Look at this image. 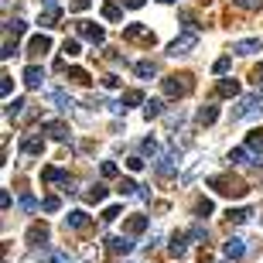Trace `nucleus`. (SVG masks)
<instances>
[{
  "instance_id": "nucleus-48",
  "label": "nucleus",
  "mask_w": 263,
  "mask_h": 263,
  "mask_svg": "<svg viewBox=\"0 0 263 263\" xmlns=\"http://www.w3.org/2000/svg\"><path fill=\"white\" fill-rule=\"evenodd\" d=\"M127 167L130 171H144V157H127Z\"/></svg>"
},
{
  "instance_id": "nucleus-4",
  "label": "nucleus",
  "mask_w": 263,
  "mask_h": 263,
  "mask_svg": "<svg viewBox=\"0 0 263 263\" xmlns=\"http://www.w3.org/2000/svg\"><path fill=\"white\" fill-rule=\"evenodd\" d=\"M195 48H198V31L192 28V31H181V34L167 45V55L178 59V55H188V51H195Z\"/></svg>"
},
{
  "instance_id": "nucleus-27",
  "label": "nucleus",
  "mask_w": 263,
  "mask_h": 263,
  "mask_svg": "<svg viewBox=\"0 0 263 263\" xmlns=\"http://www.w3.org/2000/svg\"><path fill=\"white\" fill-rule=\"evenodd\" d=\"M246 151H250V154H253V157H260V154H256V151H263V130H253V134H250V137H246Z\"/></svg>"
},
{
  "instance_id": "nucleus-14",
  "label": "nucleus",
  "mask_w": 263,
  "mask_h": 263,
  "mask_svg": "<svg viewBox=\"0 0 263 263\" xmlns=\"http://www.w3.org/2000/svg\"><path fill=\"white\" fill-rule=\"evenodd\" d=\"M41 181H45V185H72V178H68V171H62V167H45V171H41Z\"/></svg>"
},
{
  "instance_id": "nucleus-7",
  "label": "nucleus",
  "mask_w": 263,
  "mask_h": 263,
  "mask_svg": "<svg viewBox=\"0 0 263 263\" xmlns=\"http://www.w3.org/2000/svg\"><path fill=\"white\" fill-rule=\"evenodd\" d=\"M24 239H28V243L34 246V250H38V246H45V243L51 239V229H48L45 222H34V226L28 229V233H24Z\"/></svg>"
},
{
  "instance_id": "nucleus-31",
  "label": "nucleus",
  "mask_w": 263,
  "mask_h": 263,
  "mask_svg": "<svg viewBox=\"0 0 263 263\" xmlns=\"http://www.w3.org/2000/svg\"><path fill=\"white\" fill-rule=\"evenodd\" d=\"M212 209H215V205H212V198H198L192 212H195L198 219H209V215H212Z\"/></svg>"
},
{
  "instance_id": "nucleus-52",
  "label": "nucleus",
  "mask_w": 263,
  "mask_h": 263,
  "mask_svg": "<svg viewBox=\"0 0 263 263\" xmlns=\"http://www.w3.org/2000/svg\"><path fill=\"white\" fill-rule=\"evenodd\" d=\"M103 86H106V89H120V79L117 76H106V79H103Z\"/></svg>"
},
{
  "instance_id": "nucleus-16",
  "label": "nucleus",
  "mask_w": 263,
  "mask_h": 263,
  "mask_svg": "<svg viewBox=\"0 0 263 263\" xmlns=\"http://www.w3.org/2000/svg\"><path fill=\"white\" fill-rule=\"evenodd\" d=\"M256 51H263V41L260 38H243L233 45V55H256Z\"/></svg>"
},
{
  "instance_id": "nucleus-10",
  "label": "nucleus",
  "mask_w": 263,
  "mask_h": 263,
  "mask_svg": "<svg viewBox=\"0 0 263 263\" xmlns=\"http://www.w3.org/2000/svg\"><path fill=\"white\" fill-rule=\"evenodd\" d=\"M147 226H151V215H130L127 222H123V236H130V239H134V236L144 233Z\"/></svg>"
},
{
  "instance_id": "nucleus-6",
  "label": "nucleus",
  "mask_w": 263,
  "mask_h": 263,
  "mask_svg": "<svg viewBox=\"0 0 263 263\" xmlns=\"http://www.w3.org/2000/svg\"><path fill=\"white\" fill-rule=\"evenodd\" d=\"M76 28H79V34H82L86 41H92V45H106V28H103V24H92V21H79Z\"/></svg>"
},
{
  "instance_id": "nucleus-34",
  "label": "nucleus",
  "mask_w": 263,
  "mask_h": 263,
  "mask_svg": "<svg viewBox=\"0 0 263 263\" xmlns=\"http://www.w3.org/2000/svg\"><path fill=\"white\" fill-rule=\"evenodd\" d=\"M157 175H161V178L175 175V157H171V154H167V157H161V161H157Z\"/></svg>"
},
{
  "instance_id": "nucleus-33",
  "label": "nucleus",
  "mask_w": 263,
  "mask_h": 263,
  "mask_svg": "<svg viewBox=\"0 0 263 263\" xmlns=\"http://www.w3.org/2000/svg\"><path fill=\"white\" fill-rule=\"evenodd\" d=\"M21 212H38V209H41V202H38V198H34V195H28V192H24V195H21Z\"/></svg>"
},
{
  "instance_id": "nucleus-17",
  "label": "nucleus",
  "mask_w": 263,
  "mask_h": 263,
  "mask_svg": "<svg viewBox=\"0 0 263 263\" xmlns=\"http://www.w3.org/2000/svg\"><path fill=\"white\" fill-rule=\"evenodd\" d=\"M222 253L229 256V260H243V256H246V243H243V239H239V236H233V239H226Z\"/></svg>"
},
{
  "instance_id": "nucleus-3",
  "label": "nucleus",
  "mask_w": 263,
  "mask_h": 263,
  "mask_svg": "<svg viewBox=\"0 0 263 263\" xmlns=\"http://www.w3.org/2000/svg\"><path fill=\"white\" fill-rule=\"evenodd\" d=\"M263 106V92L256 89V92H246V96L236 99V109H233V123L236 120H246V117H253V113H260Z\"/></svg>"
},
{
  "instance_id": "nucleus-54",
  "label": "nucleus",
  "mask_w": 263,
  "mask_h": 263,
  "mask_svg": "<svg viewBox=\"0 0 263 263\" xmlns=\"http://www.w3.org/2000/svg\"><path fill=\"white\" fill-rule=\"evenodd\" d=\"M45 7H59V0H45Z\"/></svg>"
},
{
  "instance_id": "nucleus-37",
  "label": "nucleus",
  "mask_w": 263,
  "mask_h": 263,
  "mask_svg": "<svg viewBox=\"0 0 263 263\" xmlns=\"http://www.w3.org/2000/svg\"><path fill=\"white\" fill-rule=\"evenodd\" d=\"M229 68H233V55H222V59H215L212 72H215V76H226V72H229Z\"/></svg>"
},
{
  "instance_id": "nucleus-44",
  "label": "nucleus",
  "mask_w": 263,
  "mask_h": 263,
  "mask_svg": "<svg viewBox=\"0 0 263 263\" xmlns=\"http://www.w3.org/2000/svg\"><path fill=\"white\" fill-rule=\"evenodd\" d=\"M92 7V0H72L68 4V10H76V14H82V10H89Z\"/></svg>"
},
{
  "instance_id": "nucleus-22",
  "label": "nucleus",
  "mask_w": 263,
  "mask_h": 263,
  "mask_svg": "<svg viewBox=\"0 0 263 263\" xmlns=\"http://www.w3.org/2000/svg\"><path fill=\"white\" fill-rule=\"evenodd\" d=\"M28 51L31 55H45V51H51V38L48 34H34V38L28 41Z\"/></svg>"
},
{
  "instance_id": "nucleus-23",
  "label": "nucleus",
  "mask_w": 263,
  "mask_h": 263,
  "mask_svg": "<svg viewBox=\"0 0 263 263\" xmlns=\"http://www.w3.org/2000/svg\"><path fill=\"white\" fill-rule=\"evenodd\" d=\"M147 99H144V92H140V89H127V92H123V99H120V106L123 109H130V106H144Z\"/></svg>"
},
{
  "instance_id": "nucleus-32",
  "label": "nucleus",
  "mask_w": 263,
  "mask_h": 263,
  "mask_svg": "<svg viewBox=\"0 0 263 263\" xmlns=\"http://www.w3.org/2000/svg\"><path fill=\"white\" fill-rule=\"evenodd\" d=\"M117 192L120 195H140V185H137L134 178H123V181L117 185Z\"/></svg>"
},
{
  "instance_id": "nucleus-46",
  "label": "nucleus",
  "mask_w": 263,
  "mask_h": 263,
  "mask_svg": "<svg viewBox=\"0 0 263 263\" xmlns=\"http://www.w3.org/2000/svg\"><path fill=\"white\" fill-rule=\"evenodd\" d=\"M10 89H14V79H10V76H0V92H4V96H10Z\"/></svg>"
},
{
  "instance_id": "nucleus-20",
  "label": "nucleus",
  "mask_w": 263,
  "mask_h": 263,
  "mask_svg": "<svg viewBox=\"0 0 263 263\" xmlns=\"http://www.w3.org/2000/svg\"><path fill=\"white\" fill-rule=\"evenodd\" d=\"M89 226V215L82 212V209H76V212L65 215V229H72V233H79V229H86Z\"/></svg>"
},
{
  "instance_id": "nucleus-21",
  "label": "nucleus",
  "mask_w": 263,
  "mask_h": 263,
  "mask_svg": "<svg viewBox=\"0 0 263 263\" xmlns=\"http://www.w3.org/2000/svg\"><path fill=\"white\" fill-rule=\"evenodd\" d=\"M134 76H137V79H154V76H157V62H151V59L134 62Z\"/></svg>"
},
{
  "instance_id": "nucleus-50",
  "label": "nucleus",
  "mask_w": 263,
  "mask_h": 263,
  "mask_svg": "<svg viewBox=\"0 0 263 263\" xmlns=\"http://www.w3.org/2000/svg\"><path fill=\"white\" fill-rule=\"evenodd\" d=\"M10 205H14V198H10V192H0V209H4V212H7Z\"/></svg>"
},
{
  "instance_id": "nucleus-29",
  "label": "nucleus",
  "mask_w": 263,
  "mask_h": 263,
  "mask_svg": "<svg viewBox=\"0 0 263 263\" xmlns=\"http://www.w3.org/2000/svg\"><path fill=\"white\" fill-rule=\"evenodd\" d=\"M103 17L106 21H123V7L113 4V0H106V4H103Z\"/></svg>"
},
{
  "instance_id": "nucleus-12",
  "label": "nucleus",
  "mask_w": 263,
  "mask_h": 263,
  "mask_svg": "<svg viewBox=\"0 0 263 263\" xmlns=\"http://www.w3.org/2000/svg\"><path fill=\"white\" fill-rule=\"evenodd\" d=\"M59 21H62V7H45L38 14V24L45 31H51V28H59Z\"/></svg>"
},
{
  "instance_id": "nucleus-49",
  "label": "nucleus",
  "mask_w": 263,
  "mask_h": 263,
  "mask_svg": "<svg viewBox=\"0 0 263 263\" xmlns=\"http://www.w3.org/2000/svg\"><path fill=\"white\" fill-rule=\"evenodd\" d=\"M233 4H239V7H246V10H260V0H233Z\"/></svg>"
},
{
  "instance_id": "nucleus-39",
  "label": "nucleus",
  "mask_w": 263,
  "mask_h": 263,
  "mask_svg": "<svg viewBox=\"0 0 263 263\" xmlns=\"http://www.w3.org/2000/svg\"><path fill=\"white\" fill-rule=\"evenodd\" d=\"M120 215H123V209H120V205H106V209H103V222H117Z\"/></svg>"
},
{
  "instance_id": "nucleus-41",
  "label": "nucleus",
  "mask_w": 263,
  "mask_h": 263,
  "mask_svg": "<svg viewBox=\"0 0 263 263\" xmlns=\"http://www.w3.org/2000/svg\"><path fill=\"white\" fill-rule=\"evenodd\" d=\"M188 239H195V243H202V239H209V229H205V226H192V233H188Z\"/></svg>"
},
{
  "instance_id": "nucleus-51",
  "label": "nucleus",
  "mask_w": 263,
  "mask_h": 263,
  "mask_svg": "<svg viewBox=\"0 0 263 263\" xmlns=\"http://www.w3.org/2000/svg\"><path fill=\"white\" fill-rule=\"evenodd\" d=\"M120 4H123V7H130V10H140L147 0H120Z\"/></svg>"
},
{
  "instance_id": "nucleus-38",
  "label": "nucleus",
  "mask_w": 263,
  "mask_h": 263,
  "mask_svg": "<svg viewBox=\"0 0 263 263\" xmlns=\"http://www.w3.org/2000/svg\"><path fill=\"white\" fill-rule=\"evenodd\" d=\"M24 31H28V24H24V21H21V17L7 21V34H10V38H17V34H24Z\"/></svg>"
},
{
  "instance_id": "nucleus-19",
  "label": "nucleus",
  "mask_w": 263,
  "mask_h": 263,
  "mask_svg": "<svg viewBox=\"0 0 263 263\" xmlns=\"http://www.w3.org/2000/svg\"><path fill=\"white\" fill-rule=\"evenodd\" d=\"M167 253L175 256V260H185L188 256V236H171V243H167Z\"/></svg>"
},
{
  "instance_id": "nucleus-28",
  "label": "nucleus",
  "mask_w": 263,
  "mask_h": 263,
  "mask_svg": "<svg viewBox=\"0 0 263 263\" xmlns=\"http://www.w3.org/2000/svg\"><path fill=\"white\" fill-rule=\"evenodd\" d=\"M51 103H55V106H59L62 113H68V109L76 106V99H72V96H65L62 89H55V92H51Z\"/></svg>"
},
{
  "instance_id": "nucleus-43",
  "label": "nucleus",
  "mask_w": 263,
  "mask_h": 263,
  "mask_svg": "<svg viewBox=\"0 0 263 263\" xmlns=\"http://www.w3.org/2000/svg\"><path fill=\"white\" fill-rule=\"evenodd\" d=\"M48 263H72V253H65V250H55V253L48 256Z\"/></svg>"
},
{
  "instance_id": "nucleus-47",
  "label": "nucleus",
  "mask_w": 263,
  "mask_h": 263,
  "mask_svg": "<svg viewBox=\"0 0 263 263\" xmlns=\"http://www.w3.org/2000/svg\"><path fill=\"white\" fill-rule=\"evenodd\" d=\"M99 171H103V178H117V164H113V161H103Z\"/></svg>"
},
{
  "instance_id": "nucleus-35",
  "label": "nucleus",
  "mask_w": 263,
  "mask_h": 263,
  "mask_svg": "<svg viewBox=\"0 0 263 263\" xmlns=\"http://www.w3.org/2000/svg\"><path fill=\"white\" fill-rule=\"evenodd\" d=\"M14 55H17V38H10V34H7V38H4V51H0V59L7 62V59H14Z\"/></svg>"
},
{
  "instance_id": "nucleus-11",
  "label": "nucleus",
  "mask_w": 263,
  "mask_h": 263,
  "mask_svg": "<svg viewBox=\"0 0 263 263\" xmlns=\"http://www.w3.org/2000/svg\"><path fill=\"white\" fill-rule=\"evenodd\" d=\"M21 151H24L28 157H41V154H45V137H41V134L24 137V140H21Z\"/></svg>"
},
{
  "instance_id": "nucleus-30",
  "label": "nucleus",
  "mask_w": 263,
  "mask_h": 263,
  "mask_svg": "<svg viewBox=\"0 0 263 263\" xmlns=\"http://www.w3.org/2000/svg\"><path fill=\"white\" fill-rule=\"evenodd\" d=\"M106 195H109V188L106 185H96V188H89V192H86V202L99 205V202H106Z\"/></svg>"
},
{
  "instance_id": "nucleus-53",
  "label": "nucleus",
  "mask_w": 263,
  "mask_h": 263,
  "mask_svg": "<svg viewBox=\"0 0 263 263\" xmlns=\"http://www.w3.org/2000/svg\"><path fill=\"white\" fill-rule=\"evenodd\" d=\"M253 82H256V86H260V82H263V62H260V65H256V72H253Z\"/></svg>"
},
{
  "instance_id": "nucleus-25",
  "label": "nucleus",
  "mask_w": 263,
  "mask_h": 263,
  "mask_svg": "<svg viewBox=\"0 0 263 263\" xmlns=\"http://www.w3.org/2000/svg\"><path fill=\"white\" fill-rule=\"evenodd\" d=\"M24 109H28L24 99H10L7 106H4V117H7V120H21V117H24Z\"/></svg>"
},
{
  "instance_id": "nucleus-8",
  "label": "nucleus",
  "mask_w": 263,
  "mask_h": 263,
  "mask_svg": "<svg viewBox=\"0 0 263 263\" xmlns=\"http://www.w3.org/2000/svg\"><path fill=\"white\" fill-rule=\"evenodd\" d=\"M41 130H48L59 144H68V140H72V130H68V123H62V120H45Z\"/></svg>"
},
{
  "instance_id": "nucleus-15",
  "label": "nucleus",
  "mask_w": 263,
  "mask_h": 263,
  "mask_svg": "<svg viewBox=\"0 0 263 263\" xmlns=\"http://www.w3.org/2000/svg\"><path fill=\"white\" fill-rule=\"evenodd\" d=\"M21 79H24V86H28V89H41V82H45V68H41V65H28Z\"/></svg>"
},
{
  "instance_id": "nucleus-45",
  "label": "nucleus",
  "mask_w": 263,
  "mask_h": 263,
  "mask_svg": "<svg viewBox=\"0 0 263 263\" xmlns=\"http://www.w3.org/2000/svg\"><path fill=\"white\" fill-rule=\"evenodd\" d=\"M140 151H144V154H151V157H154V154H157V140H154V137H147L144 144H140Z\"/></svg>"
},
{
  "instance_id": "nucleus-13",
  "label": "nucleus",
  "mask_w": 263,
  "mask_h": 263,
  "mask_svg": "<svg viewBox=\"0 0 263 263\" xmlns=\"http://www.w3.org/2000/svg\"><path fill=\"white\" fill-rule=\"evenodd\" d=\"M215 96H222V99L239 96V79H219L215 82Z\"/></svg>"
},
{
  "instance_id": "nucleus-5",
  "label": "nucleus",
  "mask_w": 263,
  "mask_h": 263,
  "mask_svg": "<svg viewBox=\"0 0 263 263\" xmlns=\"http://www.w3.org/2000/svg\"><path fill=\"white\" fill-rule=\"evenodd\" d=\"M123 41H134V45H147V48H154L157 34L147 28V24H127V28H123Z\"/></svg>"
},
{
  "instance_id": "nucleus-26",
  "label": "nucleus",
  "mask_w": 263,
  "mask_h": 263,
  "mask_svg": "<svg viewBox=\"0 0 263 263\" xmlns=\"http://www.w3.org/2000/svg\"><path fill=\"white\" fill-rule=\"evenodd\" d=\"M157 117H164V103H161V99H147L144 103V120H157Z\"/></svg>"
},
{
  "instance_id": "nucleus-9",
  "label": "nucleus",
  "mask_w": 263,
  "mask_h": 263,
  "mask_svg": "<svg viewBox=\"0 0 263 263\" xmlns=\"http://www.w3.org/2000/svg\"><path fill=\"white\" fill-rule=\"evenodd\" d=\"M106 250L113 256H127V253H134V239H130V236H109Z\"/></svg>"
},
{
  "instance_id": "nucleus-2",
  "label": "nucleus",
  "mask_w": 263,
  "mask_h": 263,
  "mask_svg": "<svg viewBox=\"0 0 263 263\" xmlns=\"http://www.w3.org/2000/svg\"><path fill=\"white\" fill-rule=\"evenodd\" d=\"M209 188H215L219 195H226V198H243L250 188L239 181V178H229V175H215V178H209Z\"/></svg>"
},
{
  "instance_id": "nucleus-24",
  "label": "nucleus",
  "mask_w": 263,
  "mask_h": 263,
  "mask_svg": "<svg viewBox=\"0 0 263 263\" xmlns=\"http://www.w3.org/2000/svg\"><path fill=\"white\" fill-rule=\"evenodd\" d=\"M250 215H253V209L239 205V209H229V212H226V222H229V226H239V222H246Z\"/></svg>"
},
{
  "instance_id": "nucleus-42",
  "label": "nucleus",
  "mask_w": 263,
  "mask_h": 263,
  "mask_svg": "<svg viewBox=\"0 0 263 263\" xmlns=\"http://www.w3.org/2000/svg\"><path fill=\"white\" fill-rule=\"evenodd\" d=\"M68 79L72 82H89V72L86 68H68Z\"/></svg>"
},
{
  "instance_id": "nucleus-40",
  "label": "nucleus",
  "mask_w": 263,
  "mask_h": 263,
  "mask_svg": "<svg viewBox=\"0 0 263 263\" xmlns=\"http://www.w3.org/2000/svg\"><path fill=\"white\" fill-rule=\"evenodd\" d=\"M79 48H82V45H79V38H65V45H62V51H65L68 59H76Z\"/></svg>"
},
{
  "instance_id": "nucleus-18",
  "label": "nucleus",
  "mask_w": 263,
  "mask_h": 263,
  "mask_svg": "<svg viewBox=\"0 0 263 263\" xmlns=\"http://www.w3.org/2000/svg\"><path fill=\"white\" fill-rule=\"evenodd\" d=\"M195 120H198V127H212L215 120H219V106H215V103H205L195 113Z\"/></svg>"
},
{
  "instance_id": "nucleus-55",
  "label": "nucleus",
  "mask_w": 263,
  "mask_h": 263,
  "mask_svg": "<svg viewBox=\"0 0 263 263\" xmlns=\"http://www.w3.org/2000/svg\"><path fill=\"white\" fill-rule=\"evenodd\" d=\"M157 4H175V0H157Z\"/></svg>"
},
{
  "instance_id": "nucleus-1",
  "label": "nucleus",
  "mask_w": 263,
  "mask_h": 263,
  "mask_svg": "<svg viewBox=\"0 0 263 263\" xmlns=\"http://www.w3.org/2000/svg\"><path fill=\"white\" fill-rule=\"evenodd\" d=\"M161 89H164V96L181 99V96H188V92L195 89V76H192V72H178V76H167V79H161Z\"/></svg>"
},
{
  "instance_id": "nucleus-36",
  "label": "nucleus",
  "mask_w": 263,
  "mask_h": 263,
  "mask_svg": "<svg viewBox=\"0 0 263 263\" xmlns=\"http://www.w3.org/2000/svg\"><path fill=\"white\" fill-rule=\"evenodd\" d=\"M59 209H62L59 195H45V198H41V212H59Z\"/></svg>"
}]
</instances>
